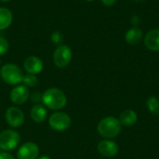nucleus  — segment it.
Wrapping results in <instances>:
<instances>
[{"mask_svg": "<svg viewBox=\"0 0 159 159\" xmlns=\"http://www.w3.org/2000/svg\"><path fill=\"white\" fill-rule=\"evenodd\" d=\"M50 40L56 45H61L63 42V34L61 32H54L50 35Z\"/></svg>", "mask_w": 159, "mask_h": 159, "instance_id": "19", "label": "nucleus"}, {"mask_svg": "<svg viewBox=\"0 0 159 159\" xmlns=\"http://www.w3.org/2000/svg\"><path fill=\"white\" fill-rule=\"evenodd\" d=\"M22 83L24 84V86H26L27 88H34L37 85L38 83V79L36 77L35 75H31V74H26L23 76L22 79Z\"/></svg>", "mask_w": 159, "mask_h": 159, "instance_id": "18", "label": "nucleus"}, {"mask_svg": "<svg viewBox=\"0 0 159 159\" xmlns=\"http://www.w3.org/2000/svg\"><path fill=\"white\" fill-rule=\"evenodd\" d=\"M143 30L139 27L130 28L129 30H128V32L126 33V35H125L126 42L131 46H135V45H138L139 43H141V41L143 40Z\"/></svg>", "mask_w": 159, "mask_h": 159, "instance_id": "14", "label": "nucleus"}, {"mask_svg": "<svg viewBox=\"0 0 159 159\" xmlns=\"http://www.w3.org/2000/svg\"><path fill=\"white\" fill-rule=\"evenodd\" d=\"M12 20L13 15L11 11L7 7H0V31L8 28Z\"/></svg>", "mask_w": 159, "mask_h": 159, "instance_id": "16", "label": "nucleus"}, {"mask_svg": "<svg viewBox=\"0 0 159 159\" xmlns=\"http://www.w3.org/2000/svg\"><path fill=\"white\" fill-rule=\"evenodd\" d=\"M43 105L51 110H61L67 103L65 93L58 88H49L42 94Z\"/></svg>", "mask_w": 159, "mask_h": 159, "instance_id": "1", "label": "nucleus"}, {"mask_svg": "<svg viewBox=\"0 0 159 159\" xmlns=\"http://www.w3.org/2000/svg\"><path fill=\"white\" fill-rule=\"evenodd\" d=\"M0 159H15L12 155L7 152H0Z\"/></svg>", "mask_w": 159, "mask_h": 159, "instance_id": "22", "label": "nucleus"}, {"mask_svg": "<svg viewBox=\"0 0 159 159\" xmlns=\"http://www.w3.org/2000/svg\"><path fill=\"white\" fill-rule=\"evenodd\" d=\"M71 117L68 114L63 112H55L48 118L49 127L55 131H64L71 126Z\"/></svg>", "mask_w": 159, "mask_h": 159, "instance_id": "5", "label": "nucleus"}, {"mask_svg": "<svg viewBox=\"0 0 159 159\" xmlns=\"http://www.w3.org/2000/svg\"><path fill=\"white\" fill-rule=\"evenodd\" d=\"M98 152L104 157H114L118 153V146L115 142L105 139L99 143Z\"/></svg>", "mask_w": 159, "mask_h": 159, "instance_id": "11", "label": "nucleus"}, {"mask_svg": "<svg viewBox=\"0 0 159 159\" xmlns=\"http://www.w3.org/2000/svg\"><path fill=\"white\" fill-rule=\"evenodd\" d=\"M102 1V3L104 5V6H106V7H112V6H114L115 4H116V2L117 1V0H101Z\"/></svg>", "mask_w": 159, "mask_h": 159, "instance_id": "24", "label": "nucleus"}, {"mask_svg": "<svg viewBox=\"0 0 159 159\" xmlns=\"http://www.w3.org/2000/svg\"><path fill=\"white\" fill-rule=\"evenodd\" d=\"M1 2H4V3H7V2H9V1H11V0H0Z\"/></svg>", "mask_w": 159, "mask_h": 159, "instance_id": "26", "label": "nucleus"}, {"mask_svg": "<svg viewBox=\"0 0 159 159\" xmlns=\"http://www.w3.org/2000/svg\"><path fill=\"white\" fill-rule=\"evenodd\" d=\"M144 45L151 51H159V29L151 30L146 34Z\"/></svg>", "mask_w": 159, "mask_h": 159, "instance_id": "12", "label": "nucleus"}, {"mask_svg": "<svg viewBox=\"0 0 159 159\" xmlns=\"http://www.w3.org/2000/svg\"><path fill=\"white\" fill-rule=\"evenodd\" d=\"M23 67L24 70L27 72V74L36 75L42 72L44 68V63L40 58L36 56H29L24 60Z\"/></svg>", "mask_w": 159, "mask_h": 159, "instance_id": "10", "label": "nucleus"}, {"mask_svg": "<svg viewBox=\"0 0 159 159\" xmlns=\"http://www.w3.org/2000/svg\"><path fill=\"white\" fill-rule=\"evenodd\" d=\"M20 143V135L15 129H5L0 133V149L7 152L15 149Z\"/></svg>", "mask_w": 159, "mask_h": 159, "instance_id": "4", "label": "nucleus"}, {"mask_svg": "<svg viewBox=\"0 0 159 159\" xmlns=\"http://www.w3.org/2000/svg\"><path fill=\"white\" fill-rule=\"evenodd\" d=\"M86 1H88V2H92V1H94V0H86Z\"/></svg>", "mask_w": 159, "mask_h": 159, "instance_id": "27", "label": "nucleus"}, {"mask_svg": "<svg viewBox=\"0 0 159 159\" xmlns=\"http://www.w3.org/2000/svg\"><path fill=\"white\" fill-rule=\"evenodd\" d=\"M118 120H119V122H120V124L122 126L131 127V126H133L137 122L138 116H137L135 111H133L131 109H128V110L123 111L120 114V116H119Z\"/></svg>", "mask_w": 159, "mask_h": 159, "instance_id": "15", "label": "nucleus"}, {"mask_svg": "<svg viewBox=\"0 0 159 159\" xmlns=\"http://www.w3.org/2000/svg\"><path fill=\"white\" fill-rule=\"evenodd\" d=\"M38 159H51L49 157H48V156H43V157H39Z\"/></svg>", "mask_w": 159, "mask_h": 159, "instance_id": "25", "label": "nucleus"}, {"mask_svg": "<svg viewBox=\"0 0 159 159\" xmlns=\"http://www.w3.org/2000/svg\"><path fill=\"white\" fill-rule=\"evenodd\" d=\"M39 155V147L33 142L23 143L17 152L18 159H36Z\"/></svg>", "mask_w": 159, "mask_h": 159, "instance_id": "8", "label": "nucleus"}, {"mask_svg": "<svg viewBox=\"0 0 159 159\" xmlns=\"http://www.w3.org/2000/svg\"><path fill=\"white\" fill-rule=\"evenodd\" d=\"M31 100L33 102H34L35 104L39 103L40 102H42V94L39 92H34L31 96Z\"/></svg>", "mask_w": 159, "mask_h": 159, "instance_id": "21", "label": "nucleus"}, {"mask_svg": "<svg viewBox=\"0 0 159 159\" xmlns=\"http://www.w3.org/2000/svg\"><path fill=\"white\" fill-rule=\"evenodd\" d=\"M130 20H131V23H132L133 27H138V25L140 24V18L138 16H136V15L133 16Z\"/></svg>", "mask_w": 159, "mask_h": 159, "instance_id": "23", "label": "nucleus"}, {"mask_svg": "<svg viewBox=\"0 0 159 159\" xmlns=\"http://www.w3.org/2000/svg\"><path fill=\"white\" fill-rule=\"evenodd\" d=\"M0 66H1V61H0Z\"/></svg>", "mask_w": 159, "mask_h": 159, "instance_id": "28", "label": "nucleus"}, {"mask_svg": "<svg viewBox=\"0 0 159 159\" xmlns=\"http://www.w3.org/2000/svg\"><path fill=\"white\" fill-rule=\"evenodd\" d=\"M146 105L151 114L157 116L159 115V100L156 96H150L146 101Z\"/></svg>", "mask_w": 159, "mask_h": 159, "instance_id": "17", "label": "nucleus"}, {"mask_svg": "<svg viewBox=\"0 0 159 159\" xmlns=\"http://www.w3.org/2000/svg\"><path fill=\"white\" fill-rule=\"evenodd\" d=\"M0 76L6 84L15 86L22 82L24 75L17 64L6 63L0 69Z\"/></svg>", "mask_w": 159, "mask_h": 159, "instance_id": "3", "label": "nucleus"}, {"mask_svg": "<svg viewBox=\"0 0 159 159\" xmlns=\"http://www.w3.org/2000/svg\"><path fill=\"white\" fill-rule=\"evenodd\" d=\"M121 128L122 125L117 118L114 116H107L99 122L97 129L102 137L110 140L119 135L121 132Z\"/></svg>", "mask_w": 159, "mask_h": 159, "instance_id": "2", "label": "nucleus"}, {"mask_svg": "<svg viewBox=\"0 0 159 159\" xmlns=\"http://www.w3.org/2000/svg\"><path fill=\"white\" fill-rule=\"evenodd\" d=\"M10 100L16 105H20L29 99L30 92L29 89L24 85H17L10 91Z\"/></svg>", "mask_w": 159, "mask_h": 159, "instance_id": "9", "label": "nucleus"}, {"mask_svg": "<svg viewBox=\"0 0 159 159\" xmlns=\"http://www.w3.org/2000/svg\"><path fill=\"white\" fill-rule=\"evenodd\" d=\"M72 60V50L66 45H60L53 53V61L58 68L66 67Z\"/></svg>", "mask_w": 159, "mask_h": 159, "instance_id": "6", "label": "nucleus"}, {"mask_svg": "<svg viewBox=\"0 0 159 159\" xmlns=\"http://www.w3.org/2000/svg\"><path fill=\"white\" fill-rule=\"evenodd\" d=\"M30 116L34 122L40 124L46 120V118L48 116V111L44 105L37 103L32 107V109L30 111Z\"/></svg>", "mask_w": 159, "mask_h": 159, "instance_id": "13", "label": "nucleus"}, {"mask_svg": "<svg viewBox=\"0 0 159 159\" xmlns=\"http://www.w3.org/2000/svg\"><path fill=\"white\" fill-rule=\"evenodd\" d=\"M5 119L7 125L11 128H20L23 125L25 116L23 112L15 106H11L7 109L5 114Z\"/></svg>", "mask_w": 159, "mask_h": 159, "instance_id": "7", "label": "nucleus"}, {"mask_svg": "<svg viewBox=\"0 0 159 159\" xmlns=\"http://www.w3.org/2000/svg\"><path fill=\"white\" fill-rule=\"evenodd\" d=\"M8 48H9V44L7 39L0 36V56L6 54L8 51Z\"/></svg>", "mask_w": 159, "mask_h": 159, "instance_id": "20", "label": "nucleus"}]
</instances>
